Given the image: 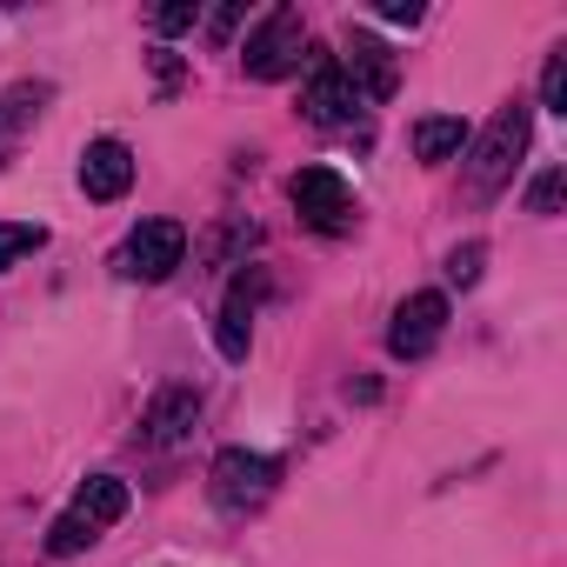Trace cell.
I'll list each match as a JSON object with an SVG mask.
<instances>
[{
  "label": "cell",
  "instance_id": "obj_22",
  "mask_svg": "<svg viewBox=\"0 0 567 567\" xmlns=\"http://www.w3.org/2000/svg\"><path fill=\"white\" fill-rule=\"evenodd\" d=\"M234 28H240V8H220V14H214V34H220V41H227V34H234Z\"/></svg>",
  "mask_w": 567,
  "mask_h": 567
},
{
  "label": "cell",
  "instance_id": "obj_16",
  "mask_svg": "<svg viewBox=\"0 0 567 567\" xmlns=\"http://www.w3.org/2000/svg\"><path fill=\"white\" fill-rule=\"evenodd\" d=\"M81 547H94V527H87L81 514H61V520L48 527V554H61V560H68V554H81Z\"/></svg>",
  "mask_w": 567,
  "mask_h": 567
},
{
  "label": "cell",
  "instance_id": "obj_6",
  "mask_svg": "<svg viewBox=\"0 0 567 567\" xmlns=\"http://www.w3.org/2000/svg\"><path fill=\"white\" fill-rule=\"evenodd\" d=\"M354 107H361V94L348 87L341 54L308 48V121L315 127H341V121H354Z\"/></svg>",
  "mask_w": 567,
  "mask_h": 567
},
{
  "label": "cell",
  "instance_id": "obj_13",
  "mask_svg": "<svg viewBox=\"0 0 567 567\" xmlns=\"http://www.w3.org/2000/svg\"><path fill=\"white\" fill-rule=\"evenodd\" d=\"M48 87H14V94H0V147H14V134L41 114Z\"/></svg>",
  "mask_w": 567,
  "mask_h": 567
},
{
  "label": "cell",
  "instance_id": "obj_11",
  "mask_svg": "<svg viewBox=\"0 0 567 567\" xmlns=\"http://www.w3.org/2000/svg\"><path fill=\"white\" fill-rule=\"evenodd\" d=\"M74 514L101 534V527H114L121 514H127V481H114V474H94V481H81V501H74Z\"/></svg>",
  "mask_w": 567,
  "mask_h": 567
},
{
  "label": "cell",
  "instance_id": "obj_2",
  "mask_svg": "<svg viewBox=\"0 0 567 567\" xmlns=\"http://www.w3.org/2000/svg\"><path fill=\"white\" fill-rule=\"evenodd\" d=\"M181 260H187V227H181V220H141V227L121 240V254H114V267H121L127 280H167Z\"/></svg>",
  "mask_w": 567,
  "mask_h": 567
},
{
  "label": "cell",
  "instance_id": "obj_8",
  "mask_svg": "<svg viewBox=\"0 0 567 567\" xmlns=\"http://www.w3.org/2000/svg\"><path fill=\"white\" fill-rule=\"evenodd\" d=\"M341 74H348V87H354V94H368V101H388V94L401 87V74H394V54H388L374 34H348Z\"/></svg>",
  "mask_w": 567,
  "mask_h": 567
},
{
  "label": "cell",
  "instance_id": "obj_19",
  "mask_svg": "<svg viewBox=\"0 0 567 567\" xmlns=\"http://www.w3.org/2000/svg\"><path fill=\"white\" fill-rule=\"evenodd\" d=\"M527 207H534V214H554V207H560V167H547V174L527 187Z\"/></svg>",
  "mask_w": 567,
  "mask_h": 567
},
{
  "label": "cell",
  "instance_id": "obj_18",
  "mask_svg": "<svg viewBox=\"0 0 567 567\" xmlns=\"http://www.w3.org/2000/svg\"><path fill=\"white\" fill-rule=\"evenodd\" d=\"M481 260H487V247H481V240L454 247V254H447V280H461V288H474V280H481Z\"/></svg>",
  "mask_w": 567,
  "mask_h": 567
},
{
  "label": "cell",
  "instance_id": "obj_5",
  "mask_svg": "<svg viewBox=\"0 0 567 567\" xmlns=\"http://www.w3.org/2000/svg\"><path fill=\"white\" fill-rule=\"evenodd\" d=\"M288 200H295L301 220L321 227V234H341L348 214H354V194H348V181H341L334 167H301V174L288 181Z\"/></svg>",
  "mask_w": 567,
  "mask_h": 567
},
{
  "label": "cell",
  "instance_id": "obj_15",
  "mask_svg": "<svg viewBox=\"0 0 567 567\" xmlns=\"http://www.w3.org/2000/svg\"><path fill=\"white\" fill-rule=\"evenodd\" d=\"M48 240V227H21V220H0V274H8L21 254H34Z\"/></svg>",
  "mask_w": 567,
  "mask_h": 567
},
{
  "label": "cell",
  "instance_id": "obj_7",
  "mask_svg": "<svg viewBox=\"0 0 567 567\" xmlns=\"http://www.w3.org/2000/svg\"><path fill=\"white\" fill-rule=\"evenodd\" d=\"M447 334V295H408L401 308H394V328H388V348L401 354V361H421L434 341Z\"/></svg>",
  "mask_w": 567,
  "mask_h": 567
},
{
  "label": "cell",
  "instance_id": "obj_20",
  "mask_svg": "<svg viewBox=\"0 0 567 567\" xmlns=\"http://www.w3.org/2000/svg\"><path fill=\"white\" fill-rule=\"evenodd\" d=\"M194 21H200V8H187V0H174V8H161V14H154V28H161V34H187Z\"/></svg>",
  "mask_w": 567,
  "mask_h": 567
},
{
  "label": "cell",
  "instance_id": "obj_12",
  "mask_svg": "<svg viewBox=\"0 0 567 567\" xmlns=\"http://www.w3.org/2000/svg\"><path fill=\"white\" fill-rule=\"evenodd\" d=\"M461 141H467L461 114H427V121L414 127V154H421V161H447V154H454Z\"/></svg>",
  "mask_w": 567,
  "mask_h": 567
},
{
  "label": "cell",
  "instance_id": "obj_10",
  "mask_svg": "<svg viewBox=\"0 0 567 567\" xmlns=\"http://www.w3.org/2000/svg\"><path fill=\"white\" fill-rule=\"evenodd\" d=\"M194 414H200V394L194 388H161L147 401V414H141V441L147 447H174V441H187Z\"/></svg>",
  "mask_w": 567,
  "mask_h": 567
},
{
  "label": "cell",
  "instance_id": "obj_1",
  "mask_svg": "<svg viewBox=\"0 0 567 567\" xmlns=\"http://www.w3.org/2000/svg\"><path fill=\"white\" fill-rule=\"evenodd\" d=\"M527 154V107L514 101V107H501L487 127H481V141H474V161H467V194L474 200H494L507 181H514V161Z\"/></svg>",
  "mask_w": 567,
  "mask_h": 567
},
{
  "label": "cell",
  "instance_id": "obj_14",
  "mask_svg": "<svg viewBox=\"0 0 567 567\" xmlns=\"http://www.w3.org/2000/svg\"><path fill=\"white\" fill-rule=\"evenodd\" d=\"M247 315H254V295H247V280H240L234 301H227V315H220V354H227V361L247 354Z\"/></svg>",
  "mask_w": 567,
  "mask_h": 567
},
{
  "label": "cell",
  "instance_id": "obj_9",
  "mask_svg": "<svg viewBox=\"0 0 567 567\" xmlns=\"http://www.w3.org/2000/svg\"><path fill=\"white\" fill-rule=\"evenodd\" d=\"M134 187V154H127V141H94L87 154H81V194L87 200H121Z\"/></svg>",
  "mask_w": 567,
  "mask_h": 567
},
{
  "label": "cell",
  "instance_id": "obj_3",
  "mask_svg": "<svg viewBox=\"0 0 567 567\" xmlns=\"http://www.w3.org/2000/svg\"><path fill=\"white\" fill-rule=\"evenodd\" d=\"M274 481H280V467H274L267 454H247V447H227V454L214 461V474H207L220 514H247V507H260V501L274 494Z\"/></svg>",
  "mask_w": 567,
  "mask_h": 567
},
{
  "label": "cell",
  "instance_id": "obj_4",
  "mask_svg": "<svg viewBox=\"0 0 567 567\" xmlns=\"http://www.w3.org/2000/svg\"><path fill=\"white\" fill-rule=\"evenodd\" d=\"M301 68V14L295 8H274L254 34H247V74L254 81H280Z\"/></svg>",
  "mask_w": 567,
  "mask_h": 567
},
{
  "label": "cell",
  "instance_id": "obj_17",
  "mask_svg": "<svg viewBox=\"0 0 567 567\" xmlns=\"http://www.w3.org/2000/svg\"><path fill=\"white\" fill-rule=\"evenodd\" d=\"M540 107L547 114H567V48L547 54V74H540Z\"/></svg>",
  "mask_w": 567,
  "mask_h": 567
},
{
  "label": "cell",
  "instance_id": "obj_21",
  "mask_svg": "<svg viewBox=\"0 0 567 567\" xmlns=\"http://www.w3.org/2000/svg\"><path fill=\"white\" fill-rule=\"evenodd\" d=\"M381 14H388V21H408V28L421 21V8H414V0H388V8H381Z\"/></svg>",
  "mask_w": 567,
  "mask_h": 567
}]
</instances>
